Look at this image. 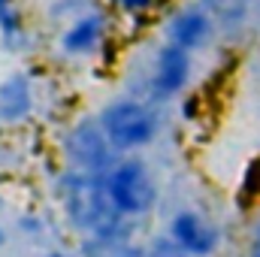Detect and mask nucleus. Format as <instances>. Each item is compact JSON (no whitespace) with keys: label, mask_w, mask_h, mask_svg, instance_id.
<instances>
[{"label":"nucleus","mask_w":260,"mask_h":257,"mask_svg":"<svg viewBox=\"0 0 260 257\" xmlns=\"http://www.w3.org/2000/svg\"><path fill=\"white\" fill-rule=\"evenodd\" d=\"M209 30H212V24L203 9H185L170 21L167 34H170V46H176L182 52H194L209 40Z\"/></svg>","instance_id":"obj_7"},{"label":"nucleus","mask_w":260,"mask_h":257,"mask_svg":"<svg viewBox=\"0 0 260 257\" xmlns=\"http://www.w3.org/2000/svg\"><path fill=\"white\" fill-rule=\"evenodd\" d=\"M188 70H191L188 52H182L176 46H164L157 55V64H154V76H151V94L157 100L176 97L188 82Z\"/></svg>","instance_id":"obj_5"},{"label":"nucleus","mask_w":260,"mask_h":257,"mask_svg":"<svg viewBox=\"0 0 260 257\" xmlns=\"http://www.w3.org/2000/svg\"><path fill=\"white\" fill-rule=\"evenodd\" d=\"M148 257H188V254H185V251H182V248H179L173 239H170V242H160V245H154Z\"/></svg>","instance_id":"obj_11"},{"label":"nucleus","mask_w":260,"mask_h":257,"mask_svg":"<svg viewBox=\"0 0 260 257\" xmlns=\"http://www.w3.org/2000/svg\"><path fill=\"white\" fill-rule=\"evenodd\" d=\"M100 127L109 136L112 148L130 151V148H142V145H148L154 139L157 118L151 115L148 106H142L136 100H118V103H112V106L103 109Z\"/></svg>","instance_id":"obj_2"},{"label":"nucleus","mask_w":260,"mask_h":257,"mask_svg":"<svg viewBox=\"0 0 260 257\" xmlns=\"http://www.w3.org/2000/svg\"><path fill=\"white\" fill-rule=\"evenodd\" d=\"M100 37H103V15H82L64 34V49L70 55L88 52L100 43Z\"/></svg>","instance_id":"obj_9"},{"label":"nucleus","mask_w":260,"mask_h":257,"mask_svg":"<svg viewBox=\"0 0 260 257\" xmlns=\"http://www.w3.org/2000/svg\"><path fill=\"white\" fill-rule=\"evenodd\" d=\"M30 82L24 73H15L0 85V121H21L30 112Z\"/></svg>","instance_id":"obj_8"},{"label":"nucleus","mask_w":260,"mask_h":257,"mask_svg":"<svg viewBox=\"0 0 260 257\" xmlns=\"http://www.w3.org/2000/svg\"><path fill=\"white\" fill-rule=\"evenodd\" d=\"M0 27H3L6 37H12L18 30V15H15L12 0H0Z\"/></svg>","instance_id":"obj_10"},{"label":"nucleus","mask_w":260,"mask_h":257,"mask_svg":"<svg viewBox=\"0 0 260 257\" xmlns=\"http://www.w3.org/2000/svg\"><path fill=\"white\" fill-rule=\"evenodd\" d=\"M170 239L185 251V254H209L218 242V233L194 212H182L170 224Z\"/></svg>","instance_id":"obj_6"},{"label":"nucleus","mask_w":260,"mask_h":257,"mask_svg":"<svg viewBox=\"0 0 260 257\" xmlns=\"http://www.w3.org/2000/svg\"><path fill=\"white\" fill-rule=\"evenodd\" d=\"M106 191H109V200L118 215H142L157 200L154 182H151L145 164H139V160L115 164L112 173L106 176Z\"/></svg>","instance_id":"obj_3"},{"label":"nucleus","mask_w":260,"mask_h":257,"mask_svg":"<svg viewBox=\"0 0 260 257\" xmlns=\"http://www.w3.org/2000/svg\"><path fill=\"white\" fill-rule=\"evenodd\" d=\"M67 157L73 164V173L85 176H109L112 173V142L103 127L82 121L67 136Z\"/></svg>","instance_id":"obj_4"},{"label":"nucleus","mask_w":260,"mask_h":257,"mask_svg":"<svg viewBox=\"0 0 260 257\" xmlns=\"http://www.w3.org/2000/svg\"><path fill=\"white\" fill-rule=\"evenodd\" d=\"M121 3V9L130 12V15H136V12H148L151 9V0H118Z\"/></svg>","instance_id":"obj_12"},{"label":"nucleus","mask_w":260,"mask_h":257,"mask_svg":"<svg viewBox=\"0 0 260 257\" xmlns=\"http://www.w3.org/2000/svg\"><path fill=\"white\" fill-rule=\"evenodd\" d=\"M0 245H3V233H0Z\"/></svg>","instance_id":"obj_15"},{"label":"nucleus","mask_w":260,"mask_h":257,"mask_svg":"<svg viewBox=\"0 0 260 257\" xmlns=\"http://www.w3.org/2000/svg\"><path fill=\"white\" fill-rule=\"evenodd\" d=\"M49 257H64V254H49Z\"/></svg>","instance_id":"obj_14"},{"label":"nucleus","mask_w":260,"mask_h":257,"mask_svg":"<svg viewBox=\"0 0 260 257\" xmlns=\"http://www.w3.org/2000/svg\"><path fill=\"white\" fill-rule=\"evenodd\" d=\"M64 206L70 221L88 233H112L118 230V212L106 191V176L70 173L64 179Z\"/></svg>","instance_id":"obj_1"},{"label":"nucleus","mask_w":260,"mask_h":257,"mask_svg":"<svg viewBox=\"0 0 260 257\" xmlns=\"http://www.w3.org/2000/svg\"><path fill=\"white\" fill-rule=\"evenodd\" d=\"M251 257H260V230H257V236H254V245H251Z\"/></svg>","instance_id":"obj_13"}]
</instances>
